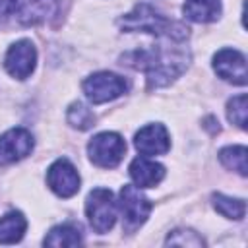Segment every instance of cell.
<instances>
[{
  "mask_svg": "<svg viewBox=\"0 0 248 248\" xmlns=\"http://www.w3.org/2000/svg\"><path fill=\"white\" fill-rule=\"evenodd\" d=\"M130 176L138 188H153L165 178V167L145 157H136L130 163Z\"/></svg>",
  "mask_w": 248,
  "mask_h": 248,
  "instance_id": "obj_13",
  "label": "cell"
},
{
  "mask_svg": "<svg viewBox=\"0 0 248 248\" xmlns=\"http://www.w3.org/2000/svg\"><path fill=\"white\" fill-rule=\"evenodd\" d=\"M81 87L93 105H103L124 95L128 91V81L112 72H95L83 79Z\"/></svg>",
  "mask_w": 248,
  "mask_h": 248,
  "instance_id": "obj_5",
  "label": "cell"
},
{
  "mask_svg": "<svg viewBox=\"0 0 248 248\" xmlns=\"http://www.w3.org/2000/svg\"><path fill=\"white\" fill-rule=\"evenodd\" d=\"M85 215L95 232L105 234L116 223V202L110 190L95 188L85 200Z\"/></svg>",
  "mask_w": 248,
  "mask_h": 248,
  "instance_id": "obj_3",
  "label": "cell"
},
{
  "mask_svg": "<svg viewBox=\"0 0 248 248\" xmlns=\"http://www.w3.org/2000/svg\"><path fill=\"white\" fill-rule=\"evenodd\" d=\"M14 12V0H0V16Z\"/></svg>",
  "mask_w": 248,
  "mask_h": 248,
  "instance_id": "obj_22",
  "label": "cell"
},
{
  "mask_svg": "<svg viewBox=\"0 0 248 248\" xmlns=\"http://www.w3.org/2000/svg\"><path fill=\"white\" fill-rule=\"evenodd\" d=\"M213 70L217 76L234 85H246L248 72H246V58L236 48H221L213 56Z\"/></svg>",
  "mask_w": 248,
  "mask_h": 248,
  "instance_id": "obj_10",
  "label": "cell"
},
{
  "mask_svg": "<svg viewBox=\"0 0 248 248\" xmlns=\"http://www.w3.org/2000/svg\"><path fill=\"white\" fill-rule=\"evenodd\" d=\"M227 118L234 126H238L240 130H246V122H248V97L244 93L229 99V103H227Z\"/></svg>",
  "mask_w": 248,
  "mask_h": 248,
  "instance_id": "obj_21",
  "label": "cell"
},
{
  "mask_svg": "<svg viewBox=\"0 0 248 248\" xmlns=\"http://www.w3.org/2000/svg\"><path fill=\"white\" fill-rule=\"evenodd\" d=\"M35 140L25 128H12L0 136V167L17 163L33 151Z\"/></svg>",
  "mask_w": 248,
  "mask_h": 248,
  "instance_id": "obj_9",
  "label": "cell"
},
{
  "mask_svg": "<svg viewBox=\"0 0 248 248\" xmlns=\"http://www.w3.org/2000/svg\"><path fill=\"white\" fill-rule=\"evenodd\" d=\"M27 219L21 211H8L0 217V244H16L23 238Z\"/></svg>",
  "mask_w": 248,
  "mask_h": 248,
  "instance_id": "obj_15",
  "label": "cell"
},
{
  "mask_svg": "<svg viewBox=\"0 0 248 248\" xmlns=\"http://www.w3.org/2000/svg\"><path fill=\"white\" fill-rule=\"evenodd\" d=\"M46 184L58 198H72L78 194L81 178L78 169L68 159H56L46 170Z\"/></svg>",
  "mask_w": 248,
  "mask_h": 248,
  "instance_id": "obj_8",
  "label": "cell"
},
{
  "mask_svg": "<svg viewBox=\"0 0 248 248\" xmlns=\"http://www.w3.org/2000/svg\"><path fill=\"white\" fill-rule=\"evenodd\" d=\"M211 200H213V207L217 209V213H221V215L227 217V219L240 221V219L244 217V213H246V203H244V200L231 198V196H225V194H213Z\"/></svg>",
  "mask_w": 248,
  "mask_h": 248,
  "instance_id": "obj_18",
  "label": "cell"
},
{
  "mask_svg": "<svg viewBox=\"0 0 248 248\" xmlns=\"http://www.w3.org/2000/svg\"><path fill=\"white\" fill-rule=\"evenodd\" d=\"M246 155L248 149L244 145H227L219 151V161L225 169L238 172L240 176L248 174V165H246Z\"/></svg>",
  "mask_w": 248,
  "mask_h": 248,
  "instance_id": "obj_17",
  "label": "cell"
},
{
  "mask_svg": "<svg viewBox=\"0 0 248 248\" xmlns=\"http://www.w3.org/2000/svg\"><path fill=\"white\" fill-rule=\"evenodd\" d=\"M184 16L196 23H209L221 16V0H186L182 6Z\"/></svg>",
  "mask_w": 248,
  "mask_h": 248,
  "instance_id": "obj_14",
  "label": "cell"
},
{
  "mask_svg": "<svg viewBox=\"0 0 248 248\" xmlns=\"http://www.w3.org/2000/svg\"><path fill=\"white\" fill-rule=\"evenodd\" d=\"M126 153V141L116 132H101L87 143V155L101 169H114Z\"/></svg>",
  "mask_w": 248,
  "mask_h": 248,
  "instance_id": "obj_4",
  "label": "cell"
},
{
  "mask_svg": "<svg viewBox=\"0 0 248 248\" xmlns=\"http://www.w3.org/2000/svg\"><path fill=\"white\" fill-rule=\"evenodd\" d=\"M66 120L72 128H78V130H89L91 126H95V114L93 110L83 105L81 101H74L68 110H66Z\"/></svg>",
  "mask_w": 248,
  "mask_h": 248,
  "instance_id": "obj_19",
  "label": "cell"
},
{
  "mask_svg": "<svg viewBox=\"0 0 248 248\" xmlns=\"http://www.w3.org/2000/svg\"><path fill=\"white\" fill-rule=\"evenodd\" d=\"M165 244L167 246H190V248H202L205 246V240L192 229H174L167 234L165 238Z\"/></svg>",
  "mask_w": 248,
  "mask_h": 248,
  "instance_id": "obj_20",
  "label": "cell"
},
{
  "mask_svg": "<svg viewBox=\"0 0 248 248\" xmlns=\"http://www.w3.org/2000/svg\"><path fill=\"white\" fill-rule=\"evenodd\" d=\"M118 25L128 31H141V33H151L157 39H172V41H180L184 43L190 35V29L182 23V21H174L165 17L161 12H157L153 6L149 4H136L132 8V12H128L126 16H122L118 19Z\"/></svg>",
  "mask_w": 248,
  "mask_h": 248,
  "instance_id": "obj_2",
  "label": "cell"
},
{
  "mask_svg": "<svg viewBox=\"0 0 248 248\" xmlns=\"http://www.w3.org/2000/svg\"><path fill=\"white\" fill-rule=\"evenodd\" d=\"M120 211H122V225L126 232H134L138 231L149 217L153 205L151 202L140 192L138 186L126 184L120 190Z\"/></svg>",
  "mask_w": 248,
  "mask_h": 248,
  "instance_id": "obj_6",
  "label": "cell"
},
{
  "mask_svg": "<svg viewBox=\"0 0 248 248\" xmlns=\"http://www.w3.org/2000/svg\"><path fill=\"white\" fill-rule=\"evenodd\" d=\"M172 39H165L163 45L151 46L145 50H132L126 52L120 60V64H126L134 70H141L147 76V87L157 89L172 83L176 78H180L186 68L190 66V50L184 46H170Z\"/></svg>",
  "mask_w": 248,
  "mask_h": 248,
  "instance_id": "obj_1",
  "label": "cell"
},
{
  "mask_svg": "<svg viewBox=\"0 0 248 248\" xmlns=\"http://www.w3.org/2000/svg\"><path fill=\"white\" fill-rule=\"evenodd\" d=\"M83 242V234H81V227L74 225V223H64V225H56L48 231V234L45 236L43 244L45 246H78Z\"/></svg>",
  "mask_w": 248,
  "mask_h": 248,
  "instance_id": "obj_16",
  "label": "cell"
},
{
  "mask_svg": "<svg viewBox=\"0 0 248 248\" xmlns=\"http://www.w3.org/2000/svg\"><path fill=\"white\" fill-rule=\"evenodd\" d=\"M134 145L141 155H165L170 149V138L163 124H147L140 128L134 138Z\"/></svg>",
  "mask_w": 248,
  "mask_h": 248,
  "instance_id": "obj_12",
  "label": "cell"
},
{
  "mask_svg": "<svg viewBox=\"0 0 248 248\" xmlns=\"http://www.w3.org/2000/svg\"><path fill=\"white\" fill-rule=\"evenodd\" d=\"M35 64H37V48L29 39L16 41L4 56V68L16 79H27L33 74Z\"/></svg>",
  "mask_w": 248,
  "mask_h": 248,
  "instance_id": "obj_7",
  "label": "cell"
},
{
  "mask_svg": "<svg viewBox=\"0 0 248 248\" xmlns=\"http://www.w3.org/2000/svg\"><path fill=\"white\" fill-rule=\"evenodd\" d=\"M60 10L58 0H14V16L21 25H41L50 21Z\"/></svg>",
  "mask_w": 248,
  "mask_h": 248,
  "instance_id": "obj_11",
  "label": "cell"
}]
</instances>
